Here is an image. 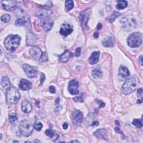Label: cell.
Instances as JSON below:
<instances>
[{
    "label": "cell",
    "mask_w": 143,
    "mask_h": 143,
    "mask_svg": "<svg viewBox=\"0 0 143 143\" xmlns=\"http://www.w3.org/2000/svg\"><path fill=\"white\" fill-rule=\"evenodd\" d=\"M21 38L18 35H10L5 39L4 45L7 50L14 52L19 46Z\"/></svg>",
    "instance_id": "cell-1"
},
{
    "label": "cell",
    "mask_w": 143,
    "mask_h": 143,
    "mask_svg": "<svg viewBox=\"0 0 143 143\" xmlns=\"http://www.w3.org/2000/svg\"><path fill=\"white\" fill-rule=\"evenodd\" d=\"M6 98L7 102L10 104H16L18 103L20 98V95L19 91L14 87H10L6 91Z\"/></svg>",
    "instance_id": "cell-2"
},
{
    "label": "cell",
    "mask_w": 143,
    "mask_h": 143,
    "mask_svg": "<svg viewBox=\"0 0 143 143\" xmlns=\"http://www.w3.org/2000/svg\"><path fill=\"white\" fill-rule=\"evenodd\" d=\"M138 80L136 78H131L124 83L121 88V91L125 95H129L136 90Z\"/></svg>",
    "instance_id": "cell-3"
},
{
    "label": "cell",
    "mask_w": 143,
    "mask_h": 143,
    "mask_svg": "<svg viewBox=\"0 0 143 143\" xmlns=\"http://www.w3.org/2000/svg\"><path fill=\"white\" fill-rule=\"evenodd\" d=\"M33 130L34 127L29 121L24 120L20 124L19 131L20 134L23 136H29L33 133Z\"/></svg>",
    "instance_id": "cell-4"
},
{
    "label": "cell",
    "mask_w": 143,
    "mask_h": 143,
    "mask_svg": "<svg viewBox=\"0 0 143 143\" xmlns=\"http://www.w3.org/2000/svg\"><path fill=\"white\" fill-rule=\"evenodd\" d=\"M142 43V39L137 34H132L127 39V44L131 48H137Z\"/></svg>",
    "instance_id": "cell-5"
},
{
    "label": "cell",
    "mask_w": 143,
    "mask_h": 143,
    "mask_svg": "<svg viewBox=\"0 0 143 143\" xmlns=\"http://www.w3.org/2000/svg\"><path fill=\"white\" fill-rule=\"evenodd\" d=\"M91 14V9L90 8L87 9L86 10H84L83 11L80 13L79 18L82 27L83 29L87 27V23L90 19Z\"/></svg>",
    "instance_id": "cell-6"
},
{
    "label": "cell",
    "mask_w": 143,
    "mask_h": 143,
    "mask_svg": "<svg viewBox=\"0 0 143 143\" xmlns=\"http://www.w3.org/2000/svg\"><path fill=\"white\" fill-rule=\"evenodd\" d=\"M83 119V114L79 110H74L71 116V119L72 123L75 126H79L82 124Z\"/></svg>",
    "instance_id": "cell-7"
},
{
    "label": "cell",
    "mask_w": 143,
    "mask_h": 143,
    "mask_svg": "<svg viewBox=\"0 0 143 143\" xmlns=\"http://www.w3.org/2000/svg\"><path fill=\"white\" fill-rule=\"evenodd\" d=\"M22 68L27 76L30 78H35L38 75V69L34 67H32L28 64H24Z\"/></svg>",
    "instance_id": "cell-8"
},
{
    "label": "cell",
    "mask_w": 143,
    "mask_h": 143,
    "mask_svg": "<svg viewBox=\"0 0 143 143\" xmlns=\"http://www.w3.org/2000/svg\"><path fill=\"white\" fill-rule=\"evenodd\" d=\"M1 4L3 8L8 11H14L17 7L16 1H1Z\"/></svg>",
    "instance_id": "cell-9"
},
{
    "label": "cell",
    "mask_w": 143,
    "mask_h": 143,
    "mask_svg": "<svg viewBox=\"0 0 143 143\" xmlns=\"http://www.w3.org/2000/svg\"><path fill=\"white\" fill-rule=\"evenodd\" d=\"M68 91L70 93L73 95L79 94V84L76 80L73 79L69 82L68 84Z\"/></svg>",
    "instance_id": "cell-10"
},
{
    "label": "cell",
    "mask_w": 143,
    "mask_h": 143,
    "mask_svg": "<svg viewBox=\"0 0 143 143\" xmlns=\"http://www.w3.org/2000/svg\"><path fill=\"white\" fill-rule=\"evenodd\" d=\"M73 29L71 25L68 24H63L62 25L61 29H60V34L62 35L67 36L72 33Z\"/></svg>",
    "instance_id": "cell-11"
},
{
    "label": "cell",
    "mask_w": 143,
    "mask_h": 143,
    "mask_svg": "<svg viewBox=\"0 0 143 143\" xmlns=\"http://www.w3.org/2000/svg\"><path fill=\"white\" fill-rule=\"evenodd\" d=\"M54 25V21L53 20L50 19L49 18L43 19L41 21V25L45 32H49L51 29Z\"/></svg>",
    "instance_id": "cell-12"
},
{
    "label": "cell",
    "mask_w": 143,
    "mask_h": 143,
    "mask_svg": "<svg viewBox=\"0 0 143 143\" xmlns=\"http://www.w3.org/2000/svg\"><path fill=\"white\" fill-rule=\"evenodd\" d=\"M94 135L97 138L102 139L108 141V138L107 136V131L105 129H100L97 130L94 132Z\"/></svg>",
    "instance_id": "cell-13"
},
{
    "label": "cell",
    "mask_w": 143,
    "mask_h": 143,
    "mask_svg": "<svg viewBox=\"0 0 143 143\" xmlns=\"http://www.w3.org/2000/svg\"><path fill=\"white\" fill-rule=\"evenodd\" d=\"M32 88V83L29 80L22 79L20 80L19 84V88L23 91H27Z\"/></svg>",
    "instance_id": "cell-14"
},
{
    "label": "cell",
    "mask_w": 143,
    "mask_h": 143,
    "mask_svg": "<svg viewBox=\"0 0 143 143\" xmlns=\"http://www.w3.org/2000/svg\"><path fill=\"white\" fill-rule=\"evenodd\" d=\"M42 52L39 48L37 47H33L30 50V54L31 56L35 60H39L42 55Z\"/></svg>",
    "instance_id": "cell-15"
},
{
    "label": "cell",
    "mask_w": 143,
    "mask_h": 143,
    "mask_svg": "<svg viewBox=\"0 0 143 143\" xmlns=\"http://www.w3.org/2000/svg\"><path fill=\"white\" fill-rule=\"evenodd\" d=\"M119 76L122 79H125L128 78L130 76V72L126 67L121 66L119 68Z\"/></svg>",
    "instance_id": "cell-16"
},
{
    "label": "cell",
    "mask_w": 143,
    "mask_h": 143,
    "mask_svg": "<svg viewBox=\"0 0 143 143\" xmlns=\"http://www.w3.org/2000/svg\"><path fill=\"white\" fill-rule=\"evenodd\" d=\"M32 104L27 100H24L21 104V110L24 113H28L32 110Z\"/></svg>",
    "instance_id": "cell-17"
},
{
    "label": "cell",
    "mask_w": 143,
    "mask_h": 143,
    "mask_svg": "<svg viewBox=\"0 0 143 143\" xmlns=\"http://www.w3.org/2000/svg\"><path fill=\"white\" fill-rule=\"evenodd\" d=\"M100 55V51H94L89 58V63L92 65L96 64L98 62Z\"/></svg>",
    "instance_id": "cell-18"
},
{
    "label": "cell",
    "mask_w": 143,
    "mask_h": 143,
    "mask_svg": "<svg viewBox=\"0 0 143 143\" xmlns=\"http://www.w3.org/2000/svg\"><path fill=\"white\" fill-rule=\"evenodd\" d=\"M52 14V12L50 10H43L41 11H39L36 14V16H37L39 19L41 20L47 19V18L51 15Z\"/></svg>",
    "instance_id": "cell-19"
},
{
    "label": "cell",
    "mask_w": 143,
    "mask_h": 143,
    "mask_svg": "<svg viewBox=\"0 0 143 143\" xmlns=\"http://www.w3.org/2000/svg\"><path fill=\"white\" fill-rule=\"evenodd\" d=\"M36 40H37L36 36L33 33H28L26 36V45H33L36 43Z\"/></svg>",
    "instance_id": "cell-20"
},
{
    "label": "cell",
    "mask_w": 143,
    "mask_h": 143,
    "mask_svg": "<svg viewBox=\"0 0 143 143\" xmlns=\"http://www.w3.org/2000/svg\"><path fill=\"white\" fill-rule=\"evenodd\" d=\"M71 56V53L69 50L65 51L62 55H59L60 61L62 63H67L69 61L70 57Z\"/></svg>",
    "instance_id": "cell-21"
},
{
    "label": "cell",
    "mask_w": 143,
    "mask_h": 143,
    "mask_svg": "<svg viewBox=\"0 0 143 143\" xmlns=\"http://www.w3.org/2000/svg\"><path fill=\"white\" fill-rule=\"evenodd\" d=\"M114 44H115V39L112 36H108L105 38L102 42V45L105 47H112L114 46Z\"/></svg>",
    "instance_id": "cell-22"
},
{
    "label": "cell",
    "mask_w": 143,
    "mask_h": 143,
    "mask_svg": "<svg viewBox=\"0 0 143 143\" xmlns=\"http://www.w3.org/2000/svg\"><path fill=\"white\" fill-rule=\"evenodd\" d=\"M1 84L2 87L5 90H7L9 87H10L11 83H10L9 77L7 76H5L4 77H2V78L1 79Z\"/></svg>",
    "instance_id": "cell-23"
},
{
    "label": "cell",
    "mask_w": 143,
    "mask_h": 143,
    "mask_svg": "<svg viewBox=\"0 0 143 143\" xmlns=\"http://www.w3.org/2000/svg\"><path fill=\"white\" fill-rule=\"evenodd\" d=\"M92 75L95 78H100L102 76V72L100 68H96L92 70Z\"/></svg>",
    "instance_id": "cell-24"
},
{
    "label": "cell",
    "mask_w": 143,
    "mask_h": 143,
    "mask_svg": "<svg viewBox=\"0 0 143 143\" xmlns=\"http://www.w3.org/2000/svg\"><path fill=\"white\" fill-rule=\"evenodd\" d=\"M121 14H120L119 12H118L116 11H113L112 14L110 15L108 17H107V20L110 23H112L116 19L117 17H118L119 16H120Z\"/></svg>",
    "instance_id": "cell-25"
},
{
    "label": "cell",
    "mask_w": 143,
    "mask_h": 143,
    "mask_svg": "<svg viewBox=\"0 0 143 143\" xmlns=\"http://www.w3.org/2000/svg\"><path fill=\"white\" fill-rule=\"evenodd\" d=\"M123 22L126 27H132L135 26V24H136V22L133 19H130H130H126L125 21Z\"/></svg>",
    "instance_id": "cell-26"
},
{
    "label": "cell",
    "mask_w": 143,
    "mask_h": 143,
    "mask_svg": "<svg viewBox=\"0 0 143 143\" xmlns=\"http://www.w3.org/2000/svg\"><path fill=\"white\" fill-rule=\"evenodd\" d=\"M127 5H128V3L126 1H118L116 7L117 9L123 10L127 6Z\"/></svg>",
    "instance_id": "cell-27"
},
{
    "label": "cell",
    "mask_w": 143,
    "mask_h": 143,
    "mask_svg": "<svg viewBox=\"0 0 143 143\" xmlns=\"http://www.w3.org/2000/svg\"><path fill=\"white\" fill-rule=\"evenodd\" d=\"M65 6H66V10L67 11H69L71 10L74 7V3L73 1L71 0H68L66 1L65 4Z\"/></svg>",
    "instance_id": "cell-28"
},
{
    "label": "cell",
    "mask_w": 143,
    "mask_h": 143,
    "mask_svg": "<svg viewBox=\"0 0 143 143\" xmlns=\"http://www.w3.org/2000/svg\"><path fill=\"white\" fill-rule=\"evenodd\" d=\"M132 124H133L134 126L137 127V128H141L142 127V120L140 119H134L133 121H132Z\"/></svg>",
    "instance_id": "cell-29"
},
{
    "label": "cell",
    "mask_w": 143,
    "mask_h": 143,
    "mask_svg": "<svg viewBox=\"0 0 143 143\" xmlns=\"http://www.w3.org/2000/svg\"><path fill=\"white\" fill-rule=\"evenodd\" d=\"M9 121L11 123H15L17 120V115L15 113H10L9 116Z\"/></svg>",
    "instance_id": "cell-30"
},
{
    "label": "cell",
    "mask_w": 143,
    "mask_h": 143,
    "mask_svg": "<svg viewBox=\"0 0 143 143\" xmlns=\"http://www.w3.org/2000/svg\"><path fill=\"white\" fill-rule=\"evenodd\" d=\"M27 22V21L24 18H19L15 21V24L17 26H22L25 25L26 23Z\"/></svg>",
    "instance_id": "cell-31"
},
{
    "label": "cell",
    "mask_w": 143,
    "mask_h": 143,
    "mask_svg": "<svg viewBox=\"0 0 143 143\" xmlns=\"http://www.w3.org/2000/svg\"><path fill=\"white\" fill-rule=\"evenodd\" d=\"M48 61V56L46 52L44 51L42 53V55L41 56V58L39 59V62L40 63H44Z\"/></svg>",
    "instance_id": "cell-32"
},
{
    "label": "cell",
    "mask_w": 143,
    "mask_h": 143,
    "mask_svg": "<svg viewBox=\"0 0 143 143\" xmlns=\"http://www.w3.org/2000/svg\"><path fill=\"white\" fill-rule=\"evenodd\" d=\"M45 133L48 136L50 137V138H53V137H55V132L51 129H46Z\"/></svg>",
    "instance_id": "cell-33"
},
{
    "label": "cell",
    "mask_w": 143,
    "mask_h": 143,
    "mask_svg": "<svg viewBox=\"0 0 143 143\" xmlns=\"http://www.w3.org/2000/svg\"><path fill=\"white\" fill-rule=\"evenodd\" d=\"M1 19L2 20V21H3L4 22H9L10 20H11V16L10 15L8 14H6V15H4L3 16H1Z\"/></svg>",
    "instance_id": "cell-34"
},
{
    "label": "cell",
    "mask_w": 143,
    "mask_h": 143,
    "mask_svg": "<svg viewBox=\"0 0 143 143\" xmlns=\"http://www.w3.org/2000/svg\"><path fill=\"white\" fill-rule=\"evenodd\" d=\"M34 128L37 131H40L41 129L43 128V124L41 123H39L38 124H36L34 126Z\"/></svg>",
    "instance_id": "cell-35"
},
{
    "label": "cell",
    "mask_w": 143,
    "mask_h": 143,
    "mask_svg": "<svg viewBox=\"0 0 143 143\" xmlns=\"http://www.w3.org/2000/svg\"><path fill=\"white\" fill-rule=\"evenodd\" d=\"M73 100L75 101V102H83V98L82 96L73 98Z\"/></svg>",
    "instance_id": "cell-36"
},
{
    "label": "cell",
    "mask_w": 143,
    "mask_h": 143,
    "mask_svg": "<svg viewBox=\"0 0 143 143\" xmlns=\"http://www.w3.org/2000/svg\"><path fill=\"white\" fill-rule=\"evenodd\" d=\"M96 102H97L100 105V108H102L104 107L105 106V103H104L102 101L100 100H96Z\"/></svg>",
    "instance_id": "cell-37"
},
{
    "label": "cell",
    "mask_w": 143,
    "mask_h": 143,
    "mask_svg": "<svg viewBox=\"0 0 143 143\" xmlns=\"http://www.w3.org/2000/svg\"><path fill=\"white\" fill-rule=\"evenodd\" d=\"M80 53H81V48H77L75 51V55L76 56H79L80 55Z\"/></svg>",
    "instance_id": "cell-38"
},
{
    "label": "cell",
    "mask_w": 143,
    "mask_h": 143,
    "mask_svg": "<svg viewBox=\"0 0 143 143\" xmlns=\"http://www.w3.org/2000/svg\"><path fill=\"white\" fill-rule=\"evenodd\" d=\"M49 92H50L51 93H55L56 92L55 88L54 87L53 85H50V86L49 88Z\"/></svg>",
    "instance_id": "cell-39"
},
{
    "label": "cell",
    "mask_w": 143,
    "mask_h": 143,
    "mask_svg": "<svg viewBox=\"0 0 143 143\" xmlns=\"http://www.w3.org/2000/svg\"><path fill=\"white\" fill-rule=\"evenodd\" d=\"M45 74H44V73H42V74H41V77H40V85H41L43 84V82H44V80H45Z\"/></svg>",
    "instance_id": "cell-40"
},
{
    "label": "cell",
    "mask_w": 143,
    "mask_h": 143,
    "mask_svg": "<svg viewBox=\"0 0 143 143\" xmlns=\"http://www.w3.org/2000/svg\"><path fill=\"white\" fill-rule=\"evenodd\" d=\"M98 124H99V123L97 121H93L92 124H91V125L92 126H98Z\"/></svg>",
    "instance_id": "cell-41"
},
{
    "label": "cell",
    "mask_w": 143,
    "mask_h": 143,
    "mask_svg": "<svg viewBox=\"0 0 143 143\" xmlns=\"http://www.w3.org/2000/svg\"><path fill=\"white\" fill-rule=\"evenodd\" d=\"M68 124L67 123H64L63 125V128L64 130H66L68 129Z\"/></svg>",
    "instance_id": "cell-42"
},
{
    "label": "cell",
    "mask_w": 143,
    "mask_h": 143,
    "mask_svg": "<svg viewBox=\"0 0 143 143\" xmlns=\"http://www.w3.org/2000/svg\"><path fill=\"white\" fill-rule=\"evenodd\" d=\"M137 93H138V94H139V95L140 96H142V89L141 88H139V89L137 90Z\"/></svg>",
    "instance_id": "cell-43"
},
{
    "label": "cell",
    "mask_w": 143,
    "mask_h": 143,
    "mask_svg": "<svg viewBox=\"0 0 143 143\" xmlns=\"http://www.w3.org/2000/svg\"><path fill=\"white\" fill-rule=\"evenodd\" d=\"M115 131H116V132H118V133H120V134L122 133L121 130L120 129L119 127H115Z\"/></svg>",
    "instance_id": "cell-44"
},
{
    "label": "cell",
    "mask_w": 143,
    "mask_h": 143,
    "mask_svg": "<svg viewBox=\"0 0 143 143\" xmlns=\"http://www.w3.org/2000/svg\"><path fill=\"white\" fill-rule=\"evenodd\" d=\"M102 25L101 24H100V23H99L97 26V28L98 30H101V28H102Z\"/></svg>",
    "instance_id": "cell-45"
},
{
    "label": "cell",
    "mask_w": 143,
    "mask_h": 143,
    "mask_svg": "<svg viewBox=\"0 0 143 143\" xmlns=\"http://www.w3.org/2000/svg\"><path fill=\"white\" fill-rule=\"evenodd\" d=\"M93 36H94V38H98V37H99V34H98V33H97V32H96L94 34V35H93Z\"/></svg>",
    "instance_id": "cell-46"
},
{
    "label": "cell",
    "mask_w": 143,
    "mask_h": 143,
    "mask_svg": "<svg viewBox=\"0 0 143 143\" xmlns=\"http://www.w3.org/2000/svg\"><path fill=\"white\" fill-rule=\"evenodd\" d=\"M139 61L140 62V64H141V66H142V55H141L140 56V58H139Z\"/></svg>",
    "instance_id": "cell-47"
},
{
    "label": "cell",
    "mask_w": 143,
    "mask_h": 143,
    "mask_svg": "<svg viewBox=\"0 0 143 143\" xmlns=\"http://www.w3.org/2000/svg\"><path fill=\"white\" fill-rule=\"evenodd\" d=\"M35 105H36V106H37L38 107H39V105H40V102H39V101H35Z\"/></svg>",
    "instance_id": "cell-48"
},
{
    "label": "cell",
    "mask_w": 143,
    "mask_h": 143,
    "mask_svg": "<svg viewBox=\"0 0 143 143\" xmlns=\"http://www.w3.org/2000/svg\"><path fill=\"white\" fill-rule=\"evenodd\" d=\"M59 101H60L59 98H57L56 99V100H55V102L56 105H58V104L59 103Z\"/></svg>",
    "instance_id": "cell-49"
},
{
    "label": "cell",
    "mask_w": 143,
    "mask_h": 143,
    "mask_svg": "<svg viewBox=\"0 0 143 143\" xmlns=\"http://www.w3.org/2000/svg\"><path fill=\"white\" fill-rule=\"evenodd\" d=\"M142 102V100L139 99V100H137V103H141Z\"/></svg>",
    "instance_id": "cell-50"
},
{
    "label": "cell",
    "mask_w": 143,
    "mask_h": 143,
    "mask_svg": "<svg viewBox=\"0 0 143 143\" xmlns=\"http://www.w3.org/2000/svg\"><path fill=\"white\" fill-rule=\"evenodd\" d=\"M79 142V141H77V140H72V141H70L69 142Z\"/></svg>",
    "instance_id": "cell-51"
},
{
    "label": "cell",
    "mask_w": 143,
    "mask_h": 143,
    "mask_svg": "<svg viewBox=\"0 0 143 143\" xmlns=\"http://www.w3.org/2000/svg\"><path fill=\"white\" fill-rule=\"evenodd\" d=\"M115 124H116L118 126H119V125H120L119 123V121H118V120H116V121H115Z\"/></svg>",
    "instance_id": "cell-52"
},
{
    "label": "cell",
    "mask_w": 143,
    "mask_h": 143,
    "mask_svg": "<svg viewBox=\"0 0 143 143\" xmlns=\"http://www.w3.org/2000/svg\"><path fill=\"white\" fill-rule=\"evenodd\" d=\"M33 142H40V141H38V140H34Z\"/></svg>",
    "instance_id": "cell-53"
},
{
    "label": "cell",
    "mask_w": 143,
    "mask_h": 143,
    "mask_svg": "<svg viewBox=\"0 0 143 143\" xmlns=\"http://www.w3.org/2000/svg\"><path fill=\"white\" fill-rule=\"evenodd\" d=\"M2 139V134H1V139Z\"/></svg>",
    "instance_id": "cell-54"
},
{
    "label": "cell",
    "mask_w": 143,
    "mask_h": 143,
    "mask_svg": "<svg viewBox=\"0 0 143 143\" xmlns=\"http://www.w3.org/2000/svg\"><path fill=\"white\" fill-rule=\"evenodd\" d=\"M13 142H19V141H14Z\"/></svg>",
    "instance_id": "cell-55"
}]
</instances>
